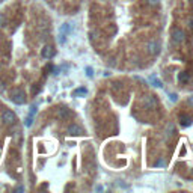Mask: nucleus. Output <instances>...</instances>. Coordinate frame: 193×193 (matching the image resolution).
<instances>
[{
	"instance_id": "obj_6",
	"label": "nucleus",
	"mask_w": 193,
	"mask_h": 193,
	"mask_svg": "<svg viewBox=\"0 0 193 193\" xmlns=\"http://www.w3.org/2000/svg\"><path fill=\"white\" fill-rule=\"evenodd\" d=\"M69 29H71V26H69L68 23H65V24L60 27V35H59V42H60V44L65 42V35L69 32Z\"/></svg>"
},
{
	"instance_id": "obj_15",
	"label": "nucleus",
	"mask_w": 193,
	"mask_h": 193,
	"mask_svg": "<svg viewBox=\"0 0 193 193\" xmlns=\"http://www.w3.org/2000/svg\"><path fill=\"white\" fill-rule=\"evenodd\" d=\"M33 118H35V116H30V115L26 118V127H30V125L33 124Z\"/></svg>"
},
{
	"instance_id": "obj_2",
	"label": "nucleus",
	"mask_w": 193,
	"mask_h": 193,
	"mask_svg": "<svg viewBox=\"0 0 193 193\" xmlns=\"http://www.w3.org/2000/svg\"><path fill=\"white\" fill-rule=\"evenodd\" d=\"M2 119H3V122H5L6 125H14L15 121H17L15 113H14L12 110H5L3 115H2Z\"/></svg>"
},
{
	"instance_id": "obj_7",
	"label": "nucleus",
	"mask_w": 193,
	"mask_h": 193,
	"mask_svg": "<svg viewBox=\"0 0 193 193\" xmlns=\"http://www.w3.org/2000/svg\"><path fill=\"white\" fill-rule=\"evenodd\" d=\"M148 51H149L151 54H157V53L160 51V44H158L157 41L148 42Z\"/></svg>"
},
{
	"instance_id": "obj_20",
	"label": "nucleus",
	"mask_w": 193,
	"mask_h": 193,
	"mask_svg": "<svg viewBox=\"0 0 193 193\" xmlns=\"http://www.w3.org/2000/svg\"><path fill=\"white\" fill-rule=\"evenodd\" d=\"M86 74H87L89 77H92V68H86Z\"/></svg>"
},
{
	"instance_id": "obj_12",
	"label": "nucleus",
	"mask_w": 193,
	"mask_h": 193,
	"mask_svg": "<svg viewBox=\"0 0 193 193\" xmlns=\"http://www.w3.org/2000/svg\"><path fill=\"white\" fill-rule=\"evenodd\" d=\"M151 83H152V86H155V87H163L161 80H160V78H157L155 75H152V77H151Z\"/></svg>"
},
{
	"instance_id": "obj_23",
	"label": "nucleus",
	"mask_w": 193,
	"mask_h": 193,
	"mask_svg": "<svg viewBox=\"0 0 193 193\" xmlns=\"http://www.w3.org/2000/svg\"><path fill=\"white\" fill-rule=\"evenodd\" d=\"M3 90V86H2V83H0V92H2Z\"/></svg>"
},
{
	"instance_id": "obj_19",
	"label": "nucleus",
	"mask_w": 193,
	"mask_h": 193,
	"mask_svg": "<svg viewBox=\"0 0 193 193\" xmlns=\"http://www.w3.org/2000/svg\"><path fill=\"white\" fill-rule=\"evenodd\" d=\"M148 3L152 5V6H155V5H158V0H148Z\"/></svg>"
},
{
	"instance_id": "obj_11",
	"label": "nucleus",
	"mask_w": 193,
	"mask_h": 193,
	"mask_svg": "<svg viewBox=\"0 0 193 193\" xmlns=\"http://www.w3.org/2000/svg\"><path fill=\"white\" fill-rule=\"evenodd\" d=\"M57 115H59V118L65 119V118H68V116H69V110H68L66 107H60V109H59V112H57Z\"/></svg>"
},
{
	"instance_id": "obj_16",
	"label": "nucleus",
	"mask_w": 193,
	"mask_h": 193,
	"mask_svg": "<svg viewBox=\"0 0 193 193\" xmlns=\"http://www.w3.org/2000/svg\"><path fill=\"white\" fill-rule=\"evenodd\" d=\"M36 112H38V107H36V106H33V107H32V110H30V113H29V115H30V116H35V115H36Z\"/></svg>"
},
{
	"instance_id": "obj_14",
	"label": "nucleus",
	"mask_w": 193,
	"mask_h": 193,
	"mask_svg": "<svg viewBox=\"0 0 193 193\" xmlns=\"http://www.w3.org/2000/svg\"><path fill=\"white\" fill-rule=\"evenodd\" d=\"M173 131H175V127H173V124H169V125L166 127V136H167V137L173 136Z\"/></svg>"
},
{
	"instance_id": "obj_18",
	"label": "nucleus",
	"mask_w": 193,
	"mask_h": 193,
	"mask_svg": "<svg viewBox=\"0 0 193 193\" xmlns=\"http://www.w3.org/2000/svg\"><path fill=\"white\" fill-rule=\"evenodd\" d=\"M169 96H170V100H172V101H173V103H175V101H176V100H178V96H176V93H170V95H169Z\"/></svg>"
},
{
	"instance_id": "obj_9",
	"label": "nucleus",
	"mask_w": 193,
	"mask_h": 193,
	"mask_svg": "<svg viewBox=\"0 0 193 193\" xmlns=\"http://www.w3.org/2000/svg\"><path fill=\"white\" fill-rule=\"evenodd\" d=\"M191 121H193V119H191L188 115H184V113H182V115H179V122H181V125H182V127H188V125L191 124Z\"/></svg>"
},
{
	"instance_id": "obj_21",
	"label": "nucleus",
	"mask_w": 193,
	"mask_h": 193,
	"mask_svg": "<svg viewBox=\"0 0 193 193\" xmlns=\"http://www.w3.org/2000/svg\"><path fill=\"white\" fill-rule=\"evenodd\" d=\"M188 104H191V106H193V95H191V96H188Z\"/></svg>"
},
{
	"instance_id": "obj_22",
	"label": "nucleus",
	"mask_w": 193,
	"mask_h": 193,
	"mask_svg": "<svg viewBox=\"0 0 193 193\" xmlns=\"http://www.w3.org/2000/svg\"><path fill=\"white\" fill-rule=\"evenodd\" d=\"M188 23H190V24H188V26H190V27H191V29H193V18H190V21H188Z\"/></svg>"
},
{
	"instance_id": "obj_3",
	"label": "nucleus",
	"mask_w": 193,
	"mask_h": 193,
	"mask_svg": "<svg viewBox=\"0 0 193 193\" xmlns=\"http://www.w3.org/2000/svg\"><path fill=\"white\" fill-rule=\"evenodd\" d=\"M172 39H173V42L181 44L184 41V32L181 29H173L172 30Z\"/></svg>"
},
{
	"instance_id": "obj_17",
	"label": "nucleus",
	"mask_w": 193,
	"mask_h": 193,
	"mask_svg": "<svg viewBox=\"0 0 193 193\" xmlns=\"http://www.w3.org/2000/svg\"><path fill=\"white\" fill-rule=\"evenodd\" d=\"M163 164H164V160H163V158H160L158 161H155V166H157V167H160V166H163Z\"/></svg>"
},
{
	"instance_id": "obj_13",
	"label": "nucleus",
	"mask_w": 193,
	"mask_h": 193,
	"mask_svg": "<svg viewBox=\"0 0 193 193\" xmlns=\"http://www.w3.org/2000/svg\"><path fill=\"white\" fill-rule=\"evenodd\" d=\"M87 93V89L86 87H78V89H75L74 92H72V95L74 96H78V95H86Z\"/></svg>"
},
{
	"instance_id": "obj_8",
	"label": "nucleus",
	"mask_w": 193,
	"mask_h": 193,
	"mask_svg": "<svg viewBox=\"0 0 193 193\" xmlns=\"http://www.w3.org/2000/svg\"><path fill=\"white\" fill-rule=\"evenodd\" d=\"M41 54H42V57H44V59H50V57H53L54 50H53V47H51V45H45V47L42 48Z\"/></svg>"
},
{
	"instance_id": "obj_1",
	"label": "nucleus",
	"mask_w": 193,
	"mask_h": 193,
	"mask_svg": "<svg viewBox=\"0 0 193 193\" xmlns=\"http://www.w3.org/2000/svg\"><path fill=\"white\" fill-rule=\"evenodd\" d=\"M11 100H12L15 104H24V101H26V95H24V92H23L21 89L15 87V89L11 90Z\"/></svg>"
},
{
	"instance_id": "obj_4",
	"label": "nucleus",
	"mask_w": 193,
	"mask_h": 193,
	"mask_svg": "<svg viewBox=\"0 0 193 193\" xmlns=\"http://www.w3.org/2000/svg\"><path fill=\"white\" fill-rule=\"evenodd\" d=\"M143 104L148 109H154L157 106V98H155V96H152V95H149V96H146V98L143 100Z\"/></svg>"
},
{
	"instance_id": "obj_5",
	"label": "nucleus",
	"mask_w": 193,
	"mask_h": 193,
	"mask_svg": "<svg viewBox=\"0 0 193 193\" xmlns=\"http://www.w3.org/2000/svg\"><path fill=\"white\" fill-rule=\"evenodd\" d=\"M81 133H83V128L77 124H72V125L68 127V134H71V136H78Z\"/></svg>"
},
{
	"instance_id": "obj_10",
	"label": "nucleus",
	"mask_w": 193,
	"mask_h": 193,
	"mask_svg": "<svg viewBox=\"0 0 193 193\" xmlns=\"http://www.w3.org/2000/svg\"><path fill=\"white\" fill-rule=\"evenodd\" d=\"M188 77H190L188 72H187V71H182V72L178 74V81H179V83H187V81H188Z\"/></svg>"
}]
</instances>
